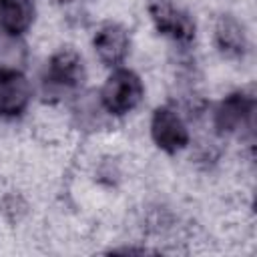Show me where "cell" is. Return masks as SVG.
<instances>
[{
  "label": "cell",
  "mask_w": 257,
  "mask_h": 257,
  "mask_svg": "<svg viewBox=\"0 0 257 257\" xmlns=\"http://www.w3.org/2000/svg\"><path fill=\"white\" fill-rule=\"evenodd\" d=\"M32 98V86L26 74L12 66H0V116H20Z\"/></svg>",
  "instance_id": "8992f818"
},
{
  "label": "cell",
  "mask_w": 257,
  "mask_h": 257,
  "mask_svg": "<svg viewBox=\"0 0 257 257\" xmlns=\"http://www.w3.org/2000/svg\"><path fill=\"white\" fill-rule=\"evenodd\" d=\"M92 48L102 64L118 68L126 60L131 48V38L126 28L118 22L100 24L92 36Z\"/></svg>",
  "instance_id": "52a82bcc"
},
{
  "label": "cell",
  "mask_w": 257,
  "mask_h": 257,
  "mask_svg": "<svg viewBox=\"0 0 257 257\" xmlns=\"http://www.w3.org/2000/svg\"><path fill=\"white\" fill-rule=\"evenodd\" d=\"M215 46L221 52L223 58L229 60H241L247 54V34L245 28L237 18L231 14H223L217 18L215 24Z\"/></svg>",
  "instance_id": "ba28073f"
},
{
  "label": "cell",
  "mask_w": 257,
  "mask_h": 257,
  "mask_svg": "<svg viewBox=\"0 0 257 257\" xmlns=\"http://www.w3.org/2000/svg\"><path fill=\"white\" fill-rule=\"evenodd\" d=\"M10 211L16 213V221H18L20 215L26 213V203H24L18 195H8V197H4V201H2V213L8 215Z\"/></svg>",
  "instance_id": "30bf717a"
},
{
  "label": "cell",
  "mask_w": 257,
  "mask_h": 257,
  "mask_svg": "<svg viewBox=\"0 0 257 257\" xmlns=\"http://www.w3.org/2000/svg\"><path fill=\"white\" fill-rule=\"evenodd\" d=\"M151 137H153L155 145L169 155L183 151L191 139L185 120L171 106L155 108L153 118H151Z\"/></svg>",
  "instance_id": "5b68a950"
},
{
  "label": "cell",
  "mask_w": 257,
  "mask_h": 257,
  "mask_svg": "<svg viewBox=\"0 0 257 257\" xmlns=\"http://www.w3.org/2000/svg\"><path fill=\"white\" fill-rule=\"evenodd\" d=\"M86 80V68L82 56L74 48H60L48 60L44 84L54 92L76 90Z\"/></svg>",
  "instance_id": "3957f363"
},
{
  "label": "cell",
  "mask_w": 257,
  "mask_h": 257,
  "mask_svg": "<svg viewBox=\"0 0 257 257\" xmlns=\"http://www.w3.org/2000/svg\"><path fill=\"white\" fill-rule=\"evenodd\" d=\"M255 114V98L245 90L227 94L213 110V126L219 135H237L245 128L251 131Z\"/></svg>",
  "instance_id": "7a4b0ae2"
},
{
  "label": "cell",
  "mask_w": 257,
  "mask_h": 257,
  "mask_svg": "<svg viewBox=\"0 0 257 257\" xmlns=\"http://www.w3.org/2000/svg\"><path fill=\"white\" fill-rule=\"evenodd\" d=\"M147 8L155 28L163 36H169L181 44H187L195 38V20L173 0H149Z\"/></svg>",
  "instance_id": "277c9868"
},
{
  "label": "cell",
  "mask_w": 257,
  "mask_h": 257,
  "mask_svg": "<svg viewBox=\"0 0 257 257\" xmlns=\"http://www.w3.org/2000/svg\"><path fill=\"white\" fill-rule=\"evenodd\" d=\"M145 96L143 80L131 68H114L100 88V104L108 114L122 116L135 110Z\"/></svg>",
  "instance_id": "6da1fadb"
},
{
  "label": "cell",
  "mask_w": 257,
  "mask_h": 257,
  "mask_svg": "<svg viewBox=\"0 0 257 257\" xmlns=\"http://www.w3.org/2000/svg\"><path fill=\"white\" fill-rule=\"evenodd\" d=\"M34 14L32 0H0V28L6 36L24 34L32 26Z\"/></svg>",
  "instance_id": "9c48e42d"
}]
</instances>
